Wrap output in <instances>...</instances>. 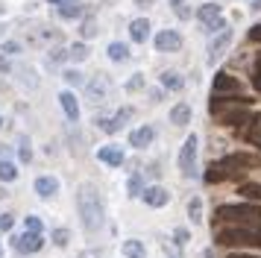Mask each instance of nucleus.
Returning <instances> with one entry per match:
<instances>
[{
	"label": "nucleus",
	"instance_id": "obj_1",
	"mask_svg": "<svg viewBox=\"0 0 261 258\" xmlns=\"http://www.w3.org/2000/svg\"><path fill=\"white\" fill-rule=\"evenodd\" d=\"M76 209H80L83 226L88 232H97L103 226V202H100V197L91 185H83L76 191Z\"/></svg>",
	"mask_w": 261,
	"mask_h": 258
},
{
	"label": "nucleus",
	"instance_id": "obj_2",
	"mask_svg": "<svg viewBox=\"0 0 261 258\" xmlns=\"http://www.w3.org/2000/svg\"><path fill=\"white\" fill-rule=\"evenodd\" d=\"M214 217L220 223H235V226H244V229H247L249 223H258L261 226L258 205H220V209L214 211Z\"/></svg>",
	"mask_w": 261,
	"mask_h": 258
},
{
	"label": "nucleus",
	"instance_id": "obj_3",
	"mask_svg": "<svg viewBox=\"0 0 261 258\" xmlns=\"http://www.w3.org/2000/svg\"><path fill=\"white\" fill-rule=\"evenodd\" d=\"M217 244H223V246H258L261 238H258V232H249L244 226H232V229H220L217 232Z\"/></svg>",
	"mask_w": 261,
	"mask_h": 258
},
{
	"label": "nucleus",
	"instance_id": "obj_4",
	"mask_svg": "<svg viewBox=\"0 0 261 258\" xmlns=\"http://www.w3.org/2000/svg\"><path fill=\"white\" fill-rule=\"evenodd\" d=\"M109 94H112V76L109 73H94L91 80L85 82V97H88V103H106Z\"/></svg>",
	"mask_w": 261,
	"mask_h": 258
},
{
	"label": "nucleus",
	"instance_id": "obj_5",
	"mask_svg": "<svg viewBox=\"0 0 261 258\" xmlns=\"http://www.w3.org/2000/svg\"><path fill=\"white\" fill-rule=\"evenodd\" d=\"M132 115H135V112H132L129 106H123V109H118V112H115L112 117H100V120H97V126L103 129V132H109V135H112V132H118V129L126 126Z\"/></svg>",
	"mask_w": 261,
	"mask_h": 258
},
{
	"label": "nucleus",
	"instance_id": "obj_6",
	"mask_svg": "<svg viewBox=\"0 0 261 258\" xmlns=\"http://www.w3.org/2000/svg\"><path fill=\"white\" fill-rule=\"evenodd\" d=\"M194 162H197V135L185 138V144H182V152H179V170H182V176L194 173Z\"/></svg>",
	"mask_w": 261,
	"mask_h": 258
},
{
	"label": "nucleus",
	"instance_id": "obj_7",
	"mask_svg": "<svg viewBox=\"0 0 261 258\" xmlns=\"http://www.w3.org/2000/svg\"><path fill=\"white\" fill-rule=\"evenodd\" d=\"M12 246L18 249V252L30 255V252H38V249L44 246V238L36 235V232H24V235H15V238H12Z\"/></svg>",
	"mask_w": 261,
	"mask_h": 258
},
{
	"label": "nucleus",
	"instance_id": "obj_8",
	"mask_svg": "<svg viewBox=\"0 0 261 258\" xmlns=\"http://www.w3.org/2000/svg\"><path fill=\"white\" fill-rule=\"evenodd\" d=\"M155 50L159 53H176V50H182V35L176 30H162L155 35Z\"/></svg>",
	"mask_w": 261,
	"mask_h": 258
},
{
	"label": "nucleus",
	"instance_id": "obj_9",
	"mask_svg": "<svg viewBox=\"0 0 261 258\" xmlns=\"http://www.w3.org/2000/svg\"><path fill=\"white\" fill-rule=\"evenodd\" d=\"M238 88H241V82H238L232 73H217L214 82H212V94H217V97H220V94H232V91L238 94Z\"/></svg>",
	"mask_w": 261,
	"mask_h": 258
},
{
	"label": "nucleus",
	"instance_id": "obj_10",
	"mask_svg": "<svg viewBox=\"0 0 261 258\" xmlns=\"http://www.w3.org/2000/svg\"><path fill=\"white\" fill-rule=\"evenodd\" d=\"M229 44H232V30H223V33H220L212 44H208V62L214 65V62L226 53V47H229Z\"/></svg>",
	"mask_w": 261,
	"mask_h": 258
},
{
	"label": "nucleus",
	"instance_id": "obj_11",
	"mask_svg": "<svg viewBox=\"0 0 261 258\" xmlns=\"http://www.w3.org/2000/svg\"><path fill=\"white\" fill-rule=\"evenodd\" d=\"M144 202L147 205H153V209H162V205H167V199H170V194H167L162 185H150V188H144Z\"/></svg>",
	"mask_w": 261,
	"mask_h": 258
},
{
	"label": "nucleus",
	"instance_id": "obj_12",
	"mask_svg": "<svg viewBox=\"0 0 261 258\" xmlns=\"http://www.w3.org/2000/svg\"><path fill=\"white\" fill-rule=\"evenodd\" d=\"M252 164H255L252 156H229V159L220 162V167L226 170V176H232V173H238V170H244V167H252Z\"/></svg>",
	"mask_w": 261,
	"mask_h": 258
},
{
	"label": "nucleus",
	"instance_id": "obj_13",
	"mask_svg": "<svg viewBox=\"0 0 261 258\" xmlns=\"http://www.w3.org/2000/svg\"><path fill=\"white\" fill-rule=\"evenodd\" d=\"M155 138V129L153 126H138L135 132L129 135V144L132 147H138V150H144V147H150Z\"/></svg>",
	"mask_w": 261,
	"mask_h": 258
},
{
	"label": "nucleus",
	"instance_id": "obj_14",
	"mask_svg": "<svg viewBox=\"0 0 261 258\" xmlns=\"http://www.w3.org/2000/svg\"><path fill=\"white\" fill-rule=\"evenodd\" d=\"M56 191H59V179H56V176H38L36 179V194L38 197H53V194H56Z\"/></svg>",
	"mask_w": 261,
	"mask_h": 258
},
{
	"label": "nucleus",
	"instance_id": "obj_15",
	"mask_svg": "<svg viewBox=\"0 0 261 258\" xmlns=\"http://www.w3.org/2000/svg\"><path fill=\"white\" fill-rule=\"evenodd\" d=\"M97 159L109 167H120L123 164V150L120 147H103V150H97Z\"/></svg>",
	"mask_w": 261,
	"mask_h": 258
},
{
	"label": "nucleus",
	"instance_id": "obj_16",
	"mask_svg": "<svg viewBox=\"0 0 261 258\" xmlns=\"http://www.w3.org/2000/svg\"><path fill=\"white\" fill-rule=\"evenodd\" d=\"M129 35H132V41L144 44V41L150 38V21H147V18H135V21L129 23Z\"/></svg>",
	"mask_w": 261,
	"mask_h": 258
},
{
	"label": "nucleus",
	"instance_id": "obj_17",
	"mask_svg": "<svg viewBox=\"0 0 261 258\" xmlns=\"http://www.w3.org/2000/svg\"><path fill=\"white\" fill-rule=\"evenodd\" d=\"M59 103H62V109H65L68 120H80V103H76L73 91H62L59 94Z\"/></svg>",
	"mask_w": 261,
	"mask_h": 258
},
{
	"label": "nucleus",
	"instance_id": "obj_18",
	"mask_svg": "<svg viewBox=\"0 0 261 258\" xmlns=\"http://www.w3.org/2000/svg\"><path fill=\"white\" fill-rule=\"evenodd\" d=\"M170 120H173L176 126H185V123L191 120V106H188V103L173 106V109H170Z\"/></svg>",
	"mask_w": 261,
	"mask_h": 258
},
{
	"label": "nucleus",
	"instance_id": "obj_19",
	"mask_svg": "<svg viewBox=\"0 0 261 258\" xmlns=\"http://www.w3.org/2000/svg\"><path fill=\"white\" fill-rule=\"evenodd\" d=\"M197 18H200L202 23L217 21V18H220V6H217V3H202L200 12H197Z\"/></svg>",
	"mask_w": 261,
	"mask_h": 258
},
{
	"label": "nucleus",
	"instance_id": "obj_20",
	"mask_svg": "<svg viewBox=\"0 0 261 258\" xmlns=\"http://www.w3.org/2000/svg\"><path fill=\"white\" fill-rule=\"evenodd\" d=\"M162 85H165L167 91H182L185 82H182V76H179L176 70H165V73H162Z\"/></svg>",
	"mask_w": 261,
	"mask_h": 258
},
{
	"label": "nucleus",
	"instance_id": "obj_21",
	"mask_svg": "<svg viewBox=\"0 0 261 258\" xmlns=\"http://www.w3.org/2000/svg\"><path fill=\"white\" fill-rule=\"evenodd\" d=\"M109 59H112V62H126V59H129V47L120 44V41H112V44H109Z\"/></svg>",
	"mask_w": 261,
	"mask_h": 258
},
{
	"label": "nucleus",
	"instance_id": "obj_22",
	"mask_svg": "<svg viewBox=\"0 0 261 258\" xmlns=\"http://www.w3.org/2000/svg\"><path fill=\"white\" fill-rule=\"evenodd\" d=\"M18 179V167H15V162H0V182H15Z\"/></svg>",
	"mask_w": 261,
	"mask_h": 258
},
{
	"label": "nucleus",
	"instance_id": "obj_23",
	"mask_svg": "<svg viewBox=\"0 0 261 258\" xmlns=\"http://www.w3.org/2000/svg\"><path fill=\"white\" fill-rule=\"evenodd\" d=\"M188 217H191V223H200V220H202V199H200V197H191V202H188Z\"/></svg>",
	"mask_w": 261,
	"mask_h": 258
},
{
	"label": "nucleus",
	"instance_id": "obj_24",
	"mask_svg": "<svg viewBox=\"0 0 261 258\" xmlns=\"http://www.w3.org/2000/svg\"><path fill=\"white\" fill-rule=\"evenodd\" d=\"M123 255L126 258H144V244L141 241H126V244H123Z\"/></svg>",
	"mask_w": 261,
	"mask_h": 258
},
{
	"label": "nucleus",
	"instance_id": "obj_25",
	"mask_svg": "<svg viewBox=\"0 0 261 258\" xmlns=\"http://www.w3.org/2000/svg\"><path fill=\"white\" fill-rule=\"evenodd\" d=\"M223 179H226V170L220 167V164H212V167L205 170V182H208V185H214V182H223Z\"/></svg>",
	"mask_w": 261,
	"mask_h": 258
},
{
	"label": "nucleus",
	"instance_id": "obj_26",
	"mask_svg": "<svg viewBox=\"0 0 261 258\" xmlns=\"http://www.w3.org/2000/svg\"><path fill=\"white\" fill-rule=\"evenodd\" d=\"M241 197L247 199H258L261 202V185H255V182H247V185H241V191H238Z\"/></svg>",
	"mask_w": 261,
	"mask_h": 258
},
{
	"label": "nucleus",
	"instance_id": "obj_27",
	"mask_svg": "<svg viewBox=\"0 0 261 258\" xmlns=\"http://www.w3.org/2000/svg\"><path fill=\"white\" fill-rule=\"evenodd\" d=\"M170 6H173V12H176L182 21H191V6H188V0H170Z\"/></svg>",
	"mask_w": 261,
	"mask_h": 258
},
{
	"label": "nucleus",
	"instance_id": "obj_28",
	"mask_svg": "<svg viewBox=\"0 0 261 258\" xmlns=\"http://www.w3.org/2000/svg\"><path fill=\"white\" fill-rule=\"evenodd\" d=\"M68 59H73V62H83V59H88V47H85V44L68 47Z\"/></svg>",
	"mask_w": 261,
	"mask_h": 258
},
{
	"label": "nucleus",
	"instance_id": "obj_29",
	"mask_svg": "<svg viewBox=\"0 0 261 258\" xmlns=\"http://www.w3.org/2000/svg\"><path fill=\"white\" fill-rule=\"evenodd\" d=\"M80 33H83V38H94L97 35V21L94 18H85L83 27H80Z\"/></svg>",
	"mask_w": 261,
	"mask_h": 258
},
{
	"label": "nucleus",
	"instance_id": "obj_30",
	"mask_svg": "<svg viewBox=\"0 0 261 258\" xmlns=\"http://www.w3.org/2000/svg\"><path fill=\"white\" fill-rule=\"evenodd\" d=\"M80 12H83V6H80V3H71V6H59V15H62V18H80Z\"/></svg>",
	"mask_w": 261,
	"mask_h": 258
},
{
	"label": "nucleus",
	"instance_id": "obj_31",
	"mask_svg": "<svg viewBox=\"0 0 261 258\" xmlns=\"http://www.w3.org/2000/svg\"><path fill=\"white\" fill-rule=\"evenodd\" d=\"M129 194L132 197H138V194H144V182H141V176L135 173V176H129Z\"/></svg>",
	"mask_w": 261,
	"mask_h": 258
},
{
	"label": "nucleus",
	"instance_id": "obj_32",
	"mask_svg": "<svg viewBox=\"0 0 261 258\" xmlns=\"http://www.w3.org/2000/svg\"><path fill=\"white\" fill-rule=\"evenodd\" d=\"M68 241H71V232L68 229H56L53 232V244L56 246H68Z\"/></svg>",
	"mask_w": 261,
	"mask_h": 258
},
{
	"label": "nucleus",
	"instance_id": "obj_33",
	"mask_svg": "<svg viewBox=\"0 0 261 258\" xmlns=\"http://www.w3.org/2000/svg\"><path fill=\"white\" fill-rule=\"evenodd\" d=\"M24 226H27V232H36V235H41V229H44V226H41V220H38V217H33V214L24 220Z\"/></svg>",
	"mask_w": 261,
	"mask_h": 258
},
{
	"label": "nucleus",
	"instance_id": "obj_34",
	"mask_svg": "<svg viewBox=\"0 0 261 258\" xmlns=\"http://www.w3.org/2000/svg\"><path fill=\"white\" fill-rule=\"evenodd\" d=\"M223 30H229V27H226V21H223V18H217V21L205 23V33H223Z\"/></svg>",
	"mask_w": 261,
	"mask_h": 258
},
{
	"label": "nucleus",
	"instance_id": "obj_35",
	"mask_svg": "<svg viewBox=\"0 0 261 258\" xmlns=\"http://www.w3.org/2000/svg\"><path fill=\"white\" fill-rule=\"evenodd\" d=\"M138 88H144V73H135V76L126 82V91H138Z\"/></svg>",
	"mask_w": 261,
	"mask_h": 258
},
{
	"label": "nucleus",
	"instance_id": "obj_36",
	"mask_svg": "<svg viewBox=\"0 0 261 258\" xmlns=\"http://www.w3.org/2000/svg\"><path fill=\"white\" fill-rule=\"evenodd\" d=\"M15 226V214H0V232H9Z\"/></svg>",
	"mask_w": 261,
	"mask_h": 258
},
{
	"label": "nucleus",
	"instance_id": "obj_37",
	"mask_svg": "<svg viewBox=\"0 0 261 258\" xmlns=\"http://www.w3.org/2000/svg\"><path fill=\"white\" fill-rule=\"evenodd\" d=\"M33 159V150H30V141L21 138V162H30Z\"/></svg>",
	"mask_w": 261,
	"mask_h": 258
},
{
	"label": "nucleus",
	"instance_id": "obj_38",
	"mask_svg": "<svg viewBox=\"0 0 261 258\" xmlns=\"http://www.w3.org/2000/svg\"><path fill=\"white\" fill-rule=\"evenodd\" d=\"M65 80L71 82V85H83V76H80V70H65Z\"/></svg>",
	"mask_w": 261,
	"mask_h": 258
},
{
	"label": "nucleus",
	"instance_id": "obj_39",
	"mask_svg": "<svg viewBox=\"0 0 261 258\" xmlns=\"http://www.w3.org/2000/svg\"><path fill=\"white\" fill-rule=\"evenodd\" d=\"M3 53L15 56V53H21V44H18V41H6V44H3Z\"/></svg>",
	"mask_w": 261,
	"mask_h": 258
},
{
	"label": "nucleus",
	"instance_id": "obj_40",
	"mask_svg": "<svg viewBox=\"0 0 261 258\" xmlns=\"http://www.w3.org/2000/svg\"><path fill=\"white\" fill-rule=\"evenodd\" d=\"M249 41H261V23H255V27L249 30Z\"/></svg>",
	"mask_w": 261,
	"mask_h": 258
},
{
	"label": "nucleus",
	"instance_id": "obj_41",
	"mask_svg": "<svg viewBox=\"0 0 261 258\" xmlns=\"http://www.w3.org/2000/svg\"><path fill=\"white\" fill-rule=\"evenodd\" d=\"M188 241V232L185 229H176V244H185Z\"/></svg>",
	"mask_w": 261,
	"mask_h": 258
},
{
	"label": "nucleus",
	"instance_id": "obj_42",
	"mask_svg": "<svg viewBox=\"0 0 261 258\" xmlns=\"http://www.w3.org/2000/svg\"><path fill=\"white\" fill-rule=\"evenodd\" d=\"M252 85H255V88H258V91H261V68L255 70V76H252Z\"/></svg>",
	"mask_w": 261,
	"mask_h": 258
},
{
	"label": "nucleus",
	"instance_id": "obj_43",
	"mask_svg": "<svg viewBox=\"0 0 261 258\" xmlns=\"http://www.w3.org/2000/svg\"><path fill=\"white\" fill-rule=\"evenodd\" d=\"M155 0H135V6H141V9H147V6H153Z\"/></svg>",
	"mask_w": 261,
	"mask_h": 258
},
{
	"label": "nucleus",
	"instance_id": "obj_44",
	"mask_svg": "<svg viewBox=\"0 0 261 258\" xmlns=\"http://www.w3.org/2000/svg\"><path fill=\"white\" fill-rule=\"evenodd\" d=\"M50 3H56V6H71V3H76V0H50Z\"/></svg>",
	"mask_w": 261,
	"mask_h": 258
},
{
	"label": "nucleus",
	"instance_id": "obj_45",
	"mask_svg": "<svg viewBox=\"0 0 261 258\" xmlns=\"http://www.w3.org/2000/svg\"><path fill=\"white\" fill-rule=\"evenodd\" d=\"M0 70H9V62H6L3 56H0Z\"/></svg>",
	"mask_w": 261,
	"mask_h": 258
},
{
	"label": "nucleus",
	"instance_id": "obj_46",
	"mask_svg": "<svg viewBox=\"0 0 261 258\" xmlns=\"http://www.w3.org/2000/svg\"><path fill=\"white\" fill-rule=\"evenodd\" d=\"M252 9H255V12L261 9V0H252Z\"/></svg>",
	"mask_w": 261,
	"mask_h": 258
},
{
	"label": "nucleus",
	"instance_id": "obj_47",
	"mask_svg": "<svg viewBox=\"0 0 261 258\" xmlns=\"http://www.w3.org/2000/svg\"><path fill=\"white\" fill-rule=\"evenodd\" d=\"M229 258H255V255H241V252H235V255H229Z\"/></svg>",
	"mask_w": 261,
	"mask_h": 258
},
{
	"label": "nucleus",
	"instance_id": "obj_48",
	"mask_svg": "<svg viewBox=\"0 0 261 258\" xmlns=\"http://www.w3.org/2000/svg\"><path fill=\"white\" fill-rule=\"evenodd\" d=\"M0 258H3V246H0Z\"/></svg>",
	"mask_w": 261,
	"mask_h": 258
},
{
	"label": "nucleus",
	"instance_id": "obj_49",
	"mask_svg": "<svg viewBox=\"0 0 261 258\" xmlns=\"http://www.w3.org/2000/svg\"><path fill=\"white\" fill-rule=\"evenodd\" d=\"M0 197H3V191H0Z\"/></svg>",
	"mask_w": 261,
	"mask_h": 258
},
{
	"label": "nucleus",
	"instance_id": "obj_50",
	"mask_svg": "<svg viewBox=\"0 0 261 258\" xmlns=\"http://www.w3.org/2000/svg\"><path fill=\"white\" fill-rule=\"evenodd\" d=\"M0 126H3V120H0Z\"/></svg>",
	"mask_w": 261,
	"mask_h": 258
}]
</instances>
